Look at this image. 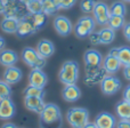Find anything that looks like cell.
I'll use <instances>...</instances> for the list:
<instances>
[{
  "mask_svg": "<svg viewBox=\"0 0 130 128\" xmlns=\"http://www.w3.org/2000/svg\"><path fill=\"white\" fill-rule=\"evenodd\" d=\"M41 128H61L62 113L61 109L54 103L46 104L45 109L40 113Z\"/></svg>",
  "mask_w": 130,
  "mask_h": 128,
  "instance_id": "obj_1",
  "label": "cell"
},
{
  "mask_svg": "<svg viewBox=\"0 0 130 128\" xmlns=\"http://www.w3.org/2000/svg\"><path fill=\"white\" fill-rule=\"evenodd\" d=\"M79 64L75 61H66L63 63L58 73V79L64 85H72L78 81Z\"/></svg>",
  "mask_w": 130,
  "mask_h": 128,
  "instance_id": "obj_2",
  "label": "cell"
},
{
  "mask_svg": "<svg viewBox=\"0 0 130 128\" xmlns=\"http://www.w3.org/2000/svg\"><path fill=\"white\" fill-rule=\"evenodd\" d=\"M66 119L72 128H83L89 122V112L85 108H71L66 113Z\"/></svg>",
  "mask_w": 130,
  "mask_h": 128,
  "instance_id": "obj_3",
  "label": "cell"
},
{
  "mask_svg": "<svg viewBox=\"0 0 130 128\" xmlns=\"http://www.w3.org/2000/svg\"><path fill=\"white\" fill-rule=\"evenodd\" d=\"M22 60L32 69H42L46 65V59L40 56L37 49L32 47H25L22 50Z\"/></svg>",
  "mask_w": 130,
  "mask_h": 128,
  "instance_id": "obj_4",
  "label": "cell"
},
{
  "mask_svg": "<svg viewBox=\"0 0 130 128\" xmlns=\"http://www.w3.org/2000/svg\"><path fill=\"white\" fill-rule=\"evenodd\" d=\"M95 25H96V21L91 16H83V17L79 18L76 24L74 25L73 30L74 33L78 38L83 39L86 37H89L91 32H94Z\"/></svg>",
  "mask_w": 130,
  "mask_h": 128,
  "instance_id": "obj_5",
  "label": "cell"
},
{
  "mask_svg": "<svg viewBox=\"0 0 130 128\" xmlns=\"http://www.w3.org/2000/svg\"><path fill=\"white\" fill-rule=\"evenodd\" d=\"M26 5L23 4L20 0H6V9H5V17H15L21 20L22 17H24L25 15H27Z\"/></svg>",
  "mask_w": 130,
  "mask_h": 128,
  "instance_id": "obj_6",
  "label": "cell"
},
{
  "mask_svg": "<svg viewBox=\"0 0 130 128\" xmlns=\"http://www.w3.org/2000/svg\"><path fill=\"white\" fill-rule=\"evenodd\" d=\"M121 81L113 74H106L101 81V88L103 94L105 95H114L121 89Z\"/></svg>",
  "mask_w": 130,
  "mask_h": 128,
  "instance_id": "obj_7",
  "label": "cell"
},
{
  "mask_svg": "<svg viewBox=\"0 0 130 128\" xmlns=\"http://www.w3.org/2000/svg\"><path fill=\"white\" fill-rule=\"evenodd\" d=\"M92 13H94V18L97 24L106 25L108 23V20L111 17V11L108 6L105 2H102V1L96 2Z\"/></svg>",
  "mask_w": 130,
  "mask_h": 128,
  "instance_id": "obj_8",
  "label": "cell"
},
{
  "mask_svg": "<svg viewBox=\"0 0 130 128\" xmlns=\"http://www.w3.org/2000/svg\"><path fill=\"white\" fill-rule=\"evenodd\" d=\"M36 32H37V30L33 25V22H32V16L29 13L27 15H25L24 17H22L20 20L16 34L20 38H24V37H29L31 34L36 33Z\"/></svg>",
  "mask_w": 130,
  "mask_h": 128,
  "instance_id": "obj_9",
  "label": "cell"
},
{
  "mask_svg": "<svg viewBox=\"0 0 130 128\" xmlns=\"http://www.w3.org/2000/svg\"><path fill=\"white\" fill-rule=\"evenodd\" d=\"M54 27L56 30V32L62 37H66L69 36L70 33L73 30V25H72V22L65 16H56L54 20Z\"/></svg>",
  "mask_w": 130,
  "mask_h": 128,
  "instance_id": "obj_10",
  "label": "cell"
},
{
  "mask_svg": "<svg viewBox=\"0 0 130 128\" xmlns=\"http://www.w3.org/2000/svg\"><path fill=\"white\" fill-rule=\"evenodd\" d=\"M48 77L42 69H32L29 74V83L38 88H45L47 85Z\"/></svg>",
  "mask_w": 130,
  "mask_h": 128,
  "instance_id": "obj_11",
  "label": "cell"
},
{
  "mask_svg": "<svg viewBox=\"0 0 130 128\" xmlns=\"http://www.w3.org/2000/svg\"><path fill=\"white\" fill-rule=\"evenodd\" d=\"M16 108L14 102L10 99V97L0 99V119L8 120L15 116Z\"/></svg>",
  "mask_w": 130,
  "mask_h": 128,
  "instance_id": "obj_12",
  "label": "cell"
},
{
  "mask_svg": "<svg viewBox=\"0 0 130 128\" xmlns=\"http://www.w3.org/2000/svg\"><path fill=\"white\" fill-rule=\"evenodd\" d=\"M86 67H99L103 64V56L96 49H88L83 55Z\"/></svg>",
  "mask_w": 130,
  "mask_h": 128,
  "instance_id": "obj_13",
  "label": "cell"
},
{
  "mask_svg": "<svg viewBox=\"0 0 130 128\" xmlns=\"http://www.w3.org/2000/svg\"><path fill=\"white\" fill-rule=\"evenodd\" d=\"M121 62L115 55L107 54L103 61V67L108 74H114L121 69Z\"/></svg>",
  "mask_w": 130,
  "mask_h": 128,
  "instance_id": "obj_14",
  "label": "cell"
},
{
  "mask_svg": "<svg viewBox=\"0 0 130 128\" xmlns=\"http://www.w3.org/2000/svg\"><path fill=\"white\" fill-rule=\"evenodd\" d=\"M24 104L26 106V109H29L30 111H33L36 113H39V115L42 112V110L46 106V103L42 99V97L36 96H25Z\"/></svg>",
  "mask_w": 130,
  "mask_h": 128,
  "instance_id": "obj_15",
  "label": "cell"
},
{
  "mask_svg": "<svg viewBox=\"0 0 130 128\" xmlns=\"http://www.w3.org/2000/svg\"><path fill=\"white\" fill-rule=\"evenodd\" d=\"M95 124H96L97 128H115L117 127V120L111 113L102 112L96 117Z\"/></svg>",
  "mask_w": 130,
  "mask_h": 128,
  "instance_id": "obj_16",
  "label": "cell"
},
{
  "mask_svg": "<svg viewBox=\"0 0 130 128\" xmlns=\"http://www.w3.org/2000/svg\"><path fill=\"white\" fill-rule=\"evenodd\" d=\"M23 77V72L20 67L16 66H8L4 72V81H6L9 85H14L21 81Z\"/></svg>",
  "mask_w": 130,
  "mask_h": 128,
  "instance_id": "obj_17",
  "label": "cell"
},
{
  "mask_svg": "<svg viewBox=\"0 0 130 128\" xmlns=\"http://www.w3.org/2000/svg\"><path fill=\"white\" fill-rule=\"evenodd\" d=\"M62 95H63V98L66 102H76L81 97V90L75 83L65 85Z\"/></svg>",
  "mask_w": 130,
  "mask_h": 128,
  "instance_id": "obj_18",
  "label": "cell"
},
{
  "mask_svg": "<svg viewBox=\"0 0 130 128\" xmlns=\"http://www.w3.org/2000/svg\"><path fill=\"white\" fill-rule=\"evenodd\" d=\"M37 52L43 59H48L55 53V46L48 39H41L38 42V45H37Z\"/></svg>",
  "mask_w": 130,
  "mask_h": 128,
  "instance_id": "obj_19",
  "label": "cell"
},
{
  "mask_svg": "<svg viewBox=\"0 0 130 128\" xmlns=\"http://www.w3.org/2000/svg\"><path fill=\"white\" fill-rule=\"evenodd\" d=\"M18 55L16 52L11 49H2L0 52V64L4 66H13L17 63Z\"/></svg>",
  "mask_w": 130,
  "mask_h": 128,
  "instance_id": "obj_20",
  "label": "cell"
},
{
  "mask_svg": "<svg viewBox=\"0 0 130 128\" xmlns=\"http://www.w3.org/2000/svg\"><path fill=\"white\" fill-rule=\"evenodd\" d=\"M106 71L104 70V67H99L96 71L90 72V73H86V78H85V83L88 86H94L96 83L101 82L103 80V78L106 76Z\"/></svg>",
  "mask_w": 130,
  "mask_h": 128,
  "instance_id": "obj_21",
  "label": "cell"
},
{
  "mask_svg": "<svg viewBox=\"0 0 130 128\" xmlns=\"http://www.w3.org/2000/svg\"><path fill=\"white\" fill-rule=\"evenodd\" d=\"M20 20L15 17H5L0 23V27L5 33H16Z\"/></svg>",
  "mask_w": 130,
  "mask_h": 128,
  "instance_id": "obj_22",
  "label": "cell"
},
{
  "mask_svg": "<svg viewBox=\"0 0 130 128\" xmlns=\"http://www.w3.org/2000/svg\"><path fill=\"white\" fill-rule=\"evenodd\" d=\"M115 112L121 119H130V103L124 99L118 102L115 105Z\"/></svg>",
  "mask_w": 130,
  "mask_h": 128,
  "instance_id": "obj_23",
  "label": "cell"
},
{
  "mask_svg": "<svg viewBox=\"0 0 130 128\" xmlns=\"http://www.w3.org/2000/svg\"><path fill=\"white\" fill-rule=\"evenodd\" d=\"M99 33V38H101V44L103 45H110L113 42L115 38V32L113 29H111L110 26L107 27H103L98 31Z\"/></svg>",
  "mask_w": 130,
  "mask_h": 128,
  "instance_id": "obj_24",
  "label": "cell"
},
{
  "mask_svg": "<svg viewBox=\"0 0 130 128\" xmlns=\"http://www.w3.org/2000/svg\"><path fill=\"white\" fill-rule=\"evenodd\" d=\"M31 16H32V22H33V25L37 31L42 29L45 26V24L47 23L48 15H46L43 11H40V13H37V14H31Z\"/></svg>",
  "mask_w": 130,
  "mask_h": 128,
  "instance_id": "obj_25",
  "label": "cell"
},
{
  "mask_svg": "<svg viewBox=\"0 0 130 128\" xmlns=\"http://www.w3.org/2000/svg\"><path fill=\"white\" fill-rule=\"evenodd\" d=\"M118 59L123 66L130 65V47L128 46L118 47Z\"/></svg>",
  "mask_w": 130,
  "mask_h": 128,
  "instance_id": "obj_26",
  "label": "cell"
},
{
  "mask_svg": "<svg viewBox=\"0 0 130 128\" xmlns=\"http://www.w3.org/2000/svg\"><path fill=\"white\" fill-rule=\"evenodd\" d=\"M124 24H126V22H124V16H119V15H111L110 20H108V23H107L108 26H110L111 29H113L114 31L123 27Z\"/></svg>",
  "mask_w": 130,
  "mask_h": 128,
  "instance_id": "obj_27",
  "label": "cell"
},
{
  "mask_svg": "<svg viewBox=\"0 0 130 128\" xmlns=\"http://www.w3.org/2000/svg\"><path fill=\"white\" fill-rule=\"evenodd\" d=\"M111 15H119V16H124L127 14V8L126 5L122 1H115L112 4L110 8Z\"/></svg>",
  "mask_w": 130,
  "mask_h": 128,
  "instance_id": "obj_28",
  "label": "cell"
},
{
  "mask_svg": "<svg viewBox=\"0 0 130 128\" xmlns=\"http://www.w3.org/2000/svg\"><path fill=\"white\" fill-rule=\"evenodd\" d=\"M41 2H42V11L46 15H54L58 10L53 0H41Z\"/></svg>",
  "mask_w": 130,
  "mask_h": 128,
  "instance_id": "obj_29",
  "label": "cell"
},
{
  "mask_svg": "<svg viewBox=\"0 0 130 128\" xmlns=\"http://www.w3.org/2000/svg\"><path fill=\"white\" fill-rule=\"evenodd\" d=\"M45 90L43 88H38L34 86L29 85L24 90V97L25 96H36V97H43Z\"/></svg>",
  "mask_w": 130,
  "mask_h": 128,
  "instance_id": "obj_30",
  "label": "cell"
},
{
  "mask_svg": "<svg viewBox=\"0 0 130 128\" xmlns=\"http://www.w3.org/2000/svg\"><path fill=\"white\" fill-rule=\"evenodd\" d=\"M26 8L30 14L40 13V11H42V2H41V0H31L26 4Z\"/></svg>",
  "mask_w": 130,
  "mask_h": 128,
  "instance_id": "obj_31",
  "label": "cell"
},
{
  "mask_svg": "<svg viewBox=\"0 0 130 128\" xmlns=\"http://www.w3.org/2000/svg\"><path fill=\"white\" fill-rule=\"evenodd\" d=\"M10 95H11L10 85H9V83H7L6 81H1V80H0V99L7 98V97H10Z\"/></svg>",
  "mask_w": 130,
  "mask_h": 128,
  "instance_id": "obj_32",
  "label": "cell"
},
{
  "mask_svg": "<svg viewBox=\"0 0 130 128\" xmlns=\"http://www.w3.org/2000/svg\"><path fill=\"white\" fill-rule=\"evenodd\" d=\"M95 5H96L95 0H82L80 2V8L83 13L89 14V13H92Z\"/></svg>",
  "mask_w": 130,
  "mask_h": 128,
  "instance_id": "obj_33",
  "label": "cell"
},
{
  "mask_svg": "<svg viewBox=\"0 0 130 128\" xmlns=\"http://www.w3.org/2000/svg\"><path fill=\"white\" fill-rule=\"evenodd\" d=\"M89 40L91 42V45H101V38H99L98 32H91L89 34Z\"/></svg>",
  "mask_w": 130,
  "mask_h": 128,
  "instance_id": "obj_34",
  "label": "cell"
},
{
  "mask_svg": "<svg viewBox=\"0 0 130 128\" xmlns=\"http://www.w3.org/2000/svg\"><path fill=\"white\" fill-rule=\"evenodd\" d=\"M76 4V0H62L61 9H70Z\"/></svg>",
  "mask_w": 130,
  "mask_h": 128,
  "instance_id": "obj_35",
  "label": "cell"
},
{
  "mask_svg": "<svg viewBox=\"0 0 130 128\" xmlns=\"http://www.w3.org/2000/svg\"><path fill=\"white\" fill-rule=\"evenodd\" d=\"M117 128H130V119H121L117 124Z\"/></svg>",
  "mask_w": 130,
  "mask_h": 128,
  "instance_id": "obj_36",
  "label": "cell"
},
{
  "mask_svg": "<svg viewBox=\"0 0 130 128\" xmlns=\"http://www.w3.org/2000/svg\"><path fill=\"white\" fill-rule=\"evenodd\" d=\"M123 36L126 37V39L130 42V23H127L123 26Z\"/></svg>",
  "mask_w": 130,
  "mask_h": 128,
  "instance_id": "obj_37",
  "label": "cell"
},
{
  "mask_svg": "<svg viewBox=\"0 0 130 128\" xmlns=\"http://www.w3.org/2000/svg\"><path fill=\"white\" fill-rule=\"evenodd\" d=\"M123 99L130 103V85H128L123 90Z\"/></svg>",
  "mask_w": 130,
  "mask_h": 128,
  "instance_id": "obj_38",
  "label": "cell"
},
{
  "mask_svg": "<svg viewBox=\"0 0 130 128\" xmlns=\"http://www.w3.org/2000/svg\"><path fill=\"white\" fill-rule=\"evenodd\" d=\"M123 76L127 80L130 81V65H126L123 67Z\"/></svg>",
  "mask_w": 130,
  "mask_h": 128,
  "instance_id": "obj_39",
  "label": "cell"
},
{
  "mask_svg": "<svg viewBox=\"0 0 130 128\" xmlns=\"http://www.w3.org/2000/svg\"><path fill=\"white\" fill-rule=\"evenodd\" d=\"M5 9H6V0H0V15L5 13Z\"/></svg>",
  "mask_w": 130,
  "mask_h": 128,
  "instance_id": "obj_40",
  "label": "cell"
},
{
  "mask_svg": "<svg viewBox=\"0 0 130 128\" xmlns=\"http://www.w3.org/2000/svg\"><path fill=\"white\" fill-rule=\"evenodd\" d=\"M5 46H6V40L0 36V52H1L2 49H5Z\"/></svg>",
  "mask_w": 130,
  "mask_h": 128,
  "instance_id": "obj_41",
  "label": "cell"
},
{
  "mask_svg": "<svg viewBox=\"0 0 130 128\" xmlns=\"http://www.w3.org/2000/svg\"><path fill=\"white\" fill-rule=\"evenodd\" d=\"M1 128H17V126H16V125H14V124H11V122H7V124L2 125Z\"/></svg>",
  "mask_w": 130,
  "mask_h": 128,
  "instance_id": "obj_42",
  "label": "cell"
},
{
  "mask_svg": "<svg viewBox=\"0 0 130 128\" xmlns=\"http://www.w3.org/2000/svg\"><path fill=\"white\" fill-rule=\"evenodd\" d=\"M83 128H97V126H96V124H95V122H88V124L86 125Z\"/></svg>",
  "mask_w": 130,
  "mask_h": 128,
  "instance_id": "obj_43",
  "label": "cell"
},
{
  "mask_svg": "<svg viewBox=\"0 0 130 128\" xmlns=\"http://www.w3.org/2000/svg\"><path fill=\"white\" fill-rule=\"evenodd\" d=\"M54 1V4L56 5V7L58 9H61V5H62V0H53Z\"/></svg>",
  "mask_w": 130,
  "mask_h": 128,
  "instance_id": "obj_44",
  "label": "cell"
},
{
  "mask_svg": "<svg viewBox=\"0 0 130 128\" xmlns=\"http://www.w3.org/2000/svg\"><path fill=\"white\" fill-rule=\"evenodd\" d=\"M20 1H22L23 4H25V5H26L27 2H30V1H31V0H20Z\"/></svg>",
  "mask_w": 130,
  "mask_h": 128,
  "instance_id": "obj_45",
  "label": "cell"
},
{
  "mask_svg": "<svg viewBox=\"0 0 130 128\" xmlns=\"http://www.w3.org/2000/svg\"><path fill=\"white\" fill-rule=\"evenodd\" d=\"M122 1H126V2H130V0H122Z\"/></svg>",
  "mask_w": 130,
  "mask_h": 128,
  "instance_id": "obj_46",
  "label": "cell"
}]
</instances>
